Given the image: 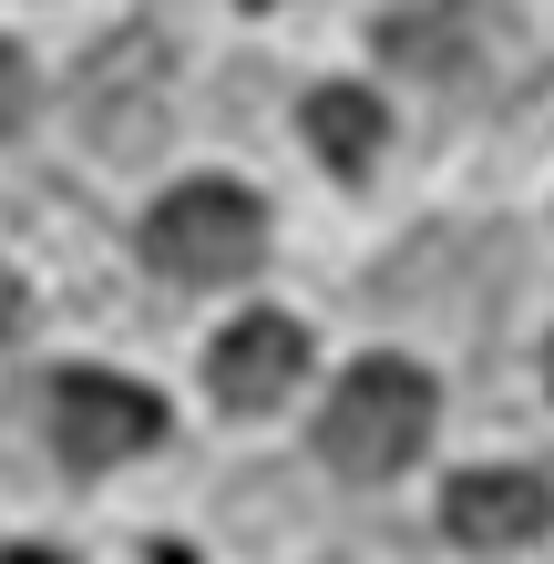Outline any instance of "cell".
<instances>
[{
    "label": "cell",
    "mask_w": 554,
    "mask_h": 564,
    "mask_svg": "<svg viewBox=\"0 0 554 564\" xmlns=\"http://www.w3.org/2000/svg\"><path fill=\"white\" fill-rule=\"evenodd\" d=\"M432 380L411 370V359H360L339 390H329V411H318V452H329V473L349 482H390V473H411L421 442H432Z\"/></svg>",
    "instance_id": "obj_1"
},
{
    "label": "cell",
    "mask_w": 554,
    "mask_h": 564,
    "mask_svg": "<svg viewBox=\"0 0 554 564\" xmlns=\"http://www.w3.org/2000/svg\"><path fill=\"white\" fill-rule=\"evenodd\" d=\"M144 257L165 278H185V288H226V278H247L257 257H268V216H257L247 185L195 175V185H175L165 206L144 216Z\"/></svg>",
    "instance_id": "obj_2"
},
{
    "label": "cell",
    "mask_w": 554,
    "mask_h": 564,
    "mask_svg": "<svg viewBox=\"0 0 554 564\" xmlns=\"http://www.w3.org/2000/svg\"><path fill=\"white\" fill-rule=\"evenodd\" d=\"M154 431H165V401L134 390V380H104V370H62L52 380V452L73 462V473L154 452Z\"/></svg>",
    "instance_id": "obj_3"
},
{
    "label": "cell",
    "mask_w": 554,
    "mask_h": 564,
    "mask_svg": "<svg viewBox=\"0 0 554 564\" xmlns=\"http://www.w3.org/2000/svg\"><path fill=\"white\" fill-rule=\"evenodd\" d=\"M83 134L104 154H144L165 134V42H113L83 73Z\"/></svg>",
    "instance_id": "obj_4"
},
{
    "label": "cell",
    "mask_w": 554,
    "mask_h": 564,
    "mask_svg": "<svg viewBox=\"0 0 554 564\" xmlns=\"http://www.w3.org/2000/svg\"><path fill=\"white\" fill-rule=\"evenodd\" d=\"M298 370H308V328H298V318H237V328L206 349V390H216L226 411H268V401H287V390H298Z\"/></svg>",
    "instance_id": "obj_5"
},
{
    "label": "cell",
    "mask_w": 554,
    "mask_h": 564,
    "mask_svg": "<svg viewBox=\"0 0 554 564\" xmlns=\"http://www.w3.org/2000/svg\"><path fill=\"white\" fill-rule=\"evenodd\" d=\"M554 523V492L534 473H463L442 492V534L452 544H482V554H503V544H534Z\"/></svg>",
    "instance_id": "obj_6"
},
{
    "label": "cell",
    "mask_w": 554,
    "mask_h": 564,
    "mask_svg": "<svg viewBox=\"0 0 554 564\" xmlns=\"http://www.w3.org/2000/svg\"><path fill=\"white\" fill-rule=\"evenodd\" d=\"M308 144L339 164V175H370L380 164V144H390V113H380V93H360V83H318L308 93Z\"/></svg>",
    "instance_id": "obj_7"
},
{
    "label": "cell",
    "mask_w": 554,
    "mask_h": 564,
    "mask_svg": "<svg viewBox=\"0 0 554 564\" xmlns=\"http://www.w3.org/2000/svg\"><path fill=\"white\" fill-rule=\"evenodd\" d=\"M21 113H31V62H21L11 42H0V134H11Z\"/></svg>",
    "instance_id": "obj_8"
},
{
    "label": "cell",
    "mask_w": 554,
    "mask_h": 564,
    "mask_svg": "<svg viewBox=\"0 0 554 564\" xmlns=\"http://www.w3.org/2000/svg\"><path fill=\"white\" fill-rule=\"evenodd\" d=\"M21 308H31V297H21V278L0 268V339H11V328H21Z\"/></svg>",
    "instance_id": "obj_9"
},
{
    "label": "cell",
    "mask_w": 554,
    "mask_h": 564,
    "mask_svg": "<svg viewBox=\"0 0 554 564\" xmlns=\"http://www.w3.org/2000/svg\"><path fill=\"white\" fill-rule=\"evenodd\" d=\"M0 564H62V554H42V544H11V554H0Z\"/></svg>",
    "instance_id": "obj_10"
},
{
    "label": "cell",
    "mask_w": 554,
    "mask_h": 564,
    "mask_svg": "<svg viewBox=\"0 0 554 564\" xmlns=\"http://www.w3.org/2000/svg\"><path fill=\"white\" fill-rule=\"evenodd\" d=\"M544 390H554V349H544Z\"/></svg>",
    "instance_id": "obj_11"
}]
</instances>
